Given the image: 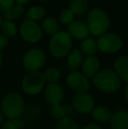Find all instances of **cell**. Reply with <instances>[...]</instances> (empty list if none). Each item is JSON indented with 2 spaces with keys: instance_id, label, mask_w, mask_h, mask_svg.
I'll return each mask as SVG.
<instances>
[{
  "instance_id": "cell-1",
  "label": "cell",
  "mask_w": 128,
  "mask_h": 129,
  "mask_svg": "<svg viewBox=\"0 0 128 129\" xmlns=\"http://www.w3.org/2000/svg\"><path fill=\"white\" fill-rule=\"evenodd\" d=\"M93 84L97 89L105 93H115L121 86V80L117 73L111 69H103L92 78Z\"/></svg>"
},
{
  "instance_id": "cell-2",
  "label": "cell",
  "mask_w": 128,
  "mask_h": 129,
  "mask_svg": "<svg viewBox=\"0 0 128 129\" xmlns=\"http://www.w3.org/2000/svg\"><path fill=\"white\" fill-rule=\"evenodd\" d=\"M2 114L9 119H19L25 110V102L22 96L17 92H10L4 97L1 102Z\"/></svg>"
},
{
  "instance_id": "cell-3",
  "label": "cell",
  "mask_w": 128,
  "mask_h": 129,
  "mask_svg": "<svg viewBox=\"0 0 128 129\" xmlns=\"http://www.w3.org/2000/svg\"><path fill=\"white\" fill-rule=\"evenodd\" d=\"M72 38L66 32L59 31L53 34L49 41V52L55 58H63L71 51Z\"/></svg>"
},
{
  "instance_id": "cell-4",
  "label": "cell",
  "mask_w": 128,
  "mask_h": 129,
  "mask_svg": "<svg viewBox=\"0 0 128 129\" xmlns=\"http://www.w3.org/2000/svg\"><path fill=\"white\" fill-rule=\"evenodd\" d=\"M87 26L90 33L95 36L106 34L110 27V19L105 12L99 8L91 10L88 14Z\"/></svg>"
},
{
  "instance_id": "cell-5",
  "label": "cell",
  "mask_w": 128,
  "mask_h": 129,
  "mask_svg": "<svg viewBox=\"0 0 128 129\" xmlns=\"http://www.w3.org/2000/svg\"><path fill=\"white\" fill-rule=\"evenodd\" d=\"M43 73L39 71H29L25 75L21 83L23 91L27 95L34 96L39 94L46 86Z\"/></svg>"
},
{
  "instance_id": "cell-6",
  "label": "cell",
  "mask_w": 128,
  "mask_h": 129,
  "mask_svg": "<svg viewBox=\"0 0 128 129\" xmlns=\"http://www.w3.org/2000/svg\"><path fill=\"white\" fill-rule=\"evenodd\" d=\"M98 49L106 54L118 52L123 46V40L119 35L113 33H106L100 36L97 41Z\"/></svg>"
},
{
  "instance_id": "cell-7",
  "label": "cell",
  "mask_w": 128,
  "mask_h": 129,
  "mask_svg": "<svg viewBox=\"0 0 128 129\" xmlns=\"http://www.w3.org/2000/svg\"><path fill=\"white\" fill-rule=\"evenodd\" d=\"M46 62V54L39 48H32L25 54L23 65L28 71H39Z\"/></svg>"
},
{
  "instance_id": "cell-8",
  "label": "cell",
  "mask_w": 128,
  "mask_h": 129,
  "mask_svg": "<svg viewBox=\"0 0 128 129\" xmlns=\"http://www.w3.org/2000/svg\"><path fill=\"white\" fill-rule=\"evenodd\" d=\"M21 37L29 43H37L42 36V31L35 21L25 19L19 28Z\"/></svg>"
},
{
  "instance_id": "cell-9",
  "label": "cell",
  "mask_w": 128,
  "mask_h": 129,
  "mask_svg": "<svg viewBox=\"0 0 128 129\" xmlns=\"http://www.w3.org/2000/svg\"><path fill=\"white\" fill-rule=\"evenodd\" d=\"M67 83L68 87L75 93L88 92L90 89V81L82 72L78 70L71 71L67 77Z\"/></svg>"
},
{
  "instance_id": "cell-10",
  "label": "cell",
  "mask_w": 128,
  "mask_h": 129,
  "mask_svg": "<svg viewBox=\"0 0 128 129\" xmlns=\"http://www.w3.org/2000/svg\"><path fill=\"white\" fill-rule=\"evenodd\" d=\"M94 99L88 92L75 93L72 99V106L74 110L82 114H87L91 112L94 108Z\"/></svg>"
},
{
  "instance_id": "cell-11",
  "label": "cell",
  "mask_w": 128,
  "mask_h": 129,
  "mask_svg": "<svg viewBox=\"0 0 128 129\" xmlns=\"http://www.w3.org/2000/svg\"><path fill=\"white\" fill-rule=\"evenodd\" d=\"M44 96L47 102L51 105L61 104L64 97L63 89L58 83H48L45 86Z\"/></svg>"
},
{
  "instance_id": "cell-12",
  "label": "cell",
  "mask_w": 128,
  "mask_h": 129,
  "mask_svg": "<svg viewBox=\"0 0 128 129\" xmlns=\"http://www.w3.org/2000/svg\"><path fill=\"white\" fill-rule=\"evenodd\" d=\"M68 34L75 40H85L90 34L87 25L81 20H74L68 26Z\"/></svg>"
},
{
  "instance_id": "cell-13",
  "label": "cell",
  "mask_w": 128,
  "mask_h": 129,
  "mask_svg": "<svg viewBox=\"0 0 128 129\" xmlns=\"http://www.w3.org/2000/svg\"><path fill=\"white\" fill-rule=\"evenodd\" d=\"M99 67L100 63L96 56H86L82 64V74L87 78H93L99 71Z\"/></svg>"
},
{
  "instance_id": "cell-14",
  "label": "cell",
  "mask_w": 128,
  "mask_h": 129,
  "mask_svg": "<svg viewBox=\"0 0 128 129\" xmlns=\"http://www.w3.org/2000/svg\"><path fill=\"white\" fill-rule=\"evenodd\" d=\"M111 129H128V112L118 110L112 113L110 119Z\"/></svg>"
},
{
  "instance_id": "cell-15",
  "label": "cell",
  "mask_w": 128,
  "mask_h": 129,
  "mask_svg": "<svg viewBox=\"0 0 128 129\" xmlns=\"http://www.w3.org/2000/svg\"><path fill=\"white\" fill-rule=\"evenodd\" d=\"M50 114L55 119L61 120L64 118L71 117L74 114V108L69 105H63L62 103L57 104L55 105H51Z\"/></svg>"
},
{
  "instance_id": "cell-16",
  "label": "cell",
  "mask_w": 128,
  "mask_h": 129,
  "mask_svg": "<svg viewBox=\"0 0 128 129\" xmlns=\"http://www.w3.org/2000/svg\"><path fill=\"white\" fill-rule=\"evenodd\" d=\"M91 117L98 123H105L110 121L112 112L105 105H97L94 106L91 111Z\"/></svg>"
},
{
  "instance_id": "cell-17",
  "label": "cell",
  "mask_w": 128,
  "mask_h": 129,
  "mask_svg": "<svg viewBox=\"0 0 128 129\" xmlns=\"http://www.w3.org/2000/svg\"><path fill=\"white\" fill-rule=\"evenodd\" d=\"M114 69L120 80L128 83V55L118 57L114 62Z\"/></svg>"
},
{
  "instance_id": "cell-18",
  "label": "cell",
  "mask_w": 128,
  "mask_h": 129,
  "mask_svg": "<svg viewBox=\"0 0 128 129\" xmlns=\"http://www.w3.org/2000/svg\"><path fill=\"white\" fill-rule=\"evenodd\" d=\"M82 61H83L82 53L79 49L71 50L69 54H68L67 63H68V68L71 70V71L77 70L80 67H82Z\"/></svg>"
},
{
  "instance_id": "cell-19",
  "label": "cell",
  "mask_w": 128,
  "mask_h": 129,
  "mask_svg": "<svg viewBox=\"0 0 128 129\" xmlns=\"http://www.w3.org/2000/svg\"><path fill=\"white\" fill-rule=\"evenodd\" d=\"M89 3L86 0H72L69 4V10L74 15H83L89 10Z\"/></svg>"
},
{
  "instance_id": "cell-20",
  "label": "cell",
  "mask_w": 128,
  "mask_h": 129,
  "mask_svg": "<svg viewBox=\"0 0 128 129\" xmlns=\"http://www.w3.org/2000/svg\"><path fill=\"white\" fill-rule=\"evenodd\" d=\"M81 52L82 54H86L87 56H91L94 55L97 52L98 50V46H97V42L95 41L93 39H87L83 40L81 43Z\"/></svg>"
},
{
  "instance_id": "cell-21",
  "label": "cell",
  "mask_w": 128,
  "mask_h": 129,
  "mask_svg": "<svg viewBox=\"0 0 128 129\" xmlns=\"http://www.w3.org/2000/svg\"><path fill=\"white\" fill-rule=\"evenodd\" d=\"M23 6L20 5H14L12 8L8 9L3 12V18L5 20L12 21L13 19H19L23 14Z\"/></svg>"
},
{
  "instance_id": "cell-22",
  "label": "cell",
  "mask_w": 128,
  "mask_h": 129,
  "mask_svg": "<svg viewBox=\"0 0 128 129\" xmlns=\"http://www.w3.org/2000/svg\"><path fill=\"white\" fill-rule=\"evenodd\" d=\"M42 29L48 34L53 35L59 32V24L55 18H45L42 20Z\"/></svg>"
},
{
  "instance_id": "cell-23",
  "label": "cell",
  "mask_w": 128,
  "mask_h": 129,
  "mask_svg": "<svg viewBox=\"0 0 128 129\" xmlns=\"http://www.w3.org/2000/svg\"><path fill=\"white\" fill-rule=\"evenodd\" d=\"M46 14V10L43 8L42 6L39 5H34V6L31 7L26 12V17L27 19L32 21L39 20V19H43Z\"/></svg>"
},
{
  "instance_id": "cell-24",
  "label": "cell",
  "mask_w": 128,
  "mask_h": 129,
  "mask_svg": "<svg viewBox=\"0 0 128 129\" xmlns=\"http://www.w3.org/2000/svg\"><path fill=\"white\" fill-rule=\"evenodd\" d=\"M45 81L48 82V83H56L62 77V73L61 71L56 68H48L45 70L43 73Z\"/></svg>"
},
{
  "instance_id": "cell-25",
  "label": "cell",
  "mask_w": 128,
  "mask_h": 129,
  "mask_svg": "<svg viewBox=\"0 0 128 129\" xmlns=\"http://www.w3.org/2000/svg\"><path fill=\"white\" fill-rule=\"evenodd\" d=\"M0 28L5 37H13L17 34V26L12 21L4 20Z\"/></svg>"
},
{
  "instance_id": "cell-26",
  "label": "cell",
  "mask_w": 128,
  "mask_h": 129,
  "mask_svg": "<svg viewBox=\"0 0 128 129\" xmlns=\"http://www.w3.org/2000/svg\"><path fill=\"white\" fill-rule=\"evenodd\" d=\"M55 129H80V127L71 117H67L58 120Z\"/></svg>"
},
{
  "instance_id": "cell-27",
  "label": "cell",
  "mask_w": 128,
  "mask_h": 129,
  "mask_svg": "<svg viewBox=\"0 0 128 129\" xmlns=\"http://www.w3.org/2000/svg\"><path fill=\"white\" fill-rule=\"evenodd\" d=\"M74 13L69 10V9H64L60 14V21L62 23V24H68L69 25L71 22L74 21Z\"/></svg>"
},
{
  "instance_id": "cell-28",
  "label": "cell",
  "mask_w": 128,
  "mask_h": 129,
  "mask_svg": "<svg viewBox=\"0 0 128 129\" xmlns=\"http://www.w3.org/2000/svg\"><path fill=\"white\" fill-rule=\"evenodd\" d=\"M22 126V121L19 120V119H12L4 123L1 129H19Z\"/></svg>"
},
{
  "instance_id": "cell-29",
  "label": "cell",
  "mask_w": 128,
  "mask_h": 129,
  "mask_svg": "<svg viewBox=\"0 0 128 129\" xmlns=\"http://www.w3.org/2000/svg\"><path fill=\"white\" fill-rule=\"evenodd\" d=\"M15 5V0H0V12H5Z\"/></svg>"
},
{
  "instance_id": "cell-30",
  "label": "cell",
  "mask_w": 128,
  "mask_h": 129,
  "mask_svg": "<svg viewBox=\"0 0 128 129\" xmlns=\"http://www.w3.org/2000/svg\"><path fill=\"white\" fill-rule=\"evenodd\" d=\"M7 45H8V39H7V37H5L3 34H0V50L6 48Z\"/></svg>"
},
{
  "instance_id": "cell-31",
  "label": "cell",
  "mask_w": 128,
  "mask_h": 129,
  "mask_svg": "<svg viewBox=\"0 0 128 129\" xmlns=\"http://www.w3.org/2000/svg\"><path fill=\"white\" fill-rule=\"evenodd\" d=\"M82 129H102V127H101V126L98 123L91 122L87 124L86 126H84Z\"/></svg>"
},
{
  "instance_id": "cell-32",
  "label": "cell",
  "mask_w": 128,
  "mask_h": 129,
  "mask_svg": "<svg viewBox=\"0 0 128 129\" xmlns=\"http://www.w3.org/2000/svg\"><path fill=\"white\" fill-rule=\"evenodd\" d=\"M30 0H15V2H17L18 5H23L25 4H27Z\"/></svg>"
},
{
  "instance_id": "cell-33",
  "label": "cell",
  "mask_w": 128,
  "mask_h": 129,
  "mask_svg": "<svg viewBox=\"0 0 128 129\" xmlns=\"http://www.w3.org/2000/svg\"><path fill=\"white\" fill-rule=\"evenodd\" d=\"M125 99H126L127 102H128V83L125 88Z\"/></svg>"
},
{
  "instance_id": "cell-34",
  "label": "cell",
  "mask_w": 128,
  "mask_h": 129,
  "mask_svg": "<svg viewBox=\"0 0 128 129\" xmlns=\"http://www.w3.org/2000/svg\"><path fill=\"white\" fill-rule=\"evenodd\" d=\"M2 124H3V114L0 111V127L2 126Z\"/></svg>"
},
{
  "instance_id": "cell-35",
  "label": "cell",
  "mask_w": 128,
  "mask_h": 129,
  "mask_svg": "<svg viewBox=\"0 0 128 129\" xmlns=\"http://www.w3.org/2000/svg\"><path fill=\"white\" fill-rule=\"evenodd\" d=\"M2 64H3V57H2V54H0V68H1Z\"/></svg>"
},
{
  "instance_id": "cell-36",
  "label": "cell",
  "mask_w": 128,
  "mask_h": 129,
  "mask_svg": "<svg viewBox=\"0 0 128 129\" xmlns=\"http://www.w3.org/2000/svg\"><path fill=\"white\" fill-rule=\"evenodd\" d=\"M2 23H3V18H2V16H1V15H0V27H1Z\"/></svg>"
},
{
  "instance_id": "cell-37",
  "label": "cell",
  "mask_w": 128,
  "mask_h": 129,
  "mask_svg": "<svg viewBox=\"0 0 128 129\" xmlns=\"http://www.w3.org/2000/svg\"><path fill=\"white\" fill-rule=\"evenodd\" d=\"M40 1H42V2H46V1H49V0H40Z\"/></svg>"
},
{
  "instance_id": "cell-38",
  "label": "cell",
  "mask_w": 128,
  "mask_h": 129,
  "mask_svg": "<svg viewBox=\"0 0 128 129\" xmlns=\"http://www.w3.org/2000/svg\"><path fill=\"white\" fill-rule=\"evenodd\" d=\"M86 1H88V0H86Z\"/></svg>"
}]
</instances>
